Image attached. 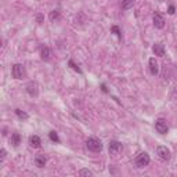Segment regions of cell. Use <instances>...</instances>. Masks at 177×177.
<instances>
[{
	"instance_id": "cell-15",
	"label": "cell",
	"mask_w": 177,
	"mask_h": 177,
	"mask_svg": "<svg viewBox=\"0 0 177 177\" xmlns=\"http://www.w3.org/2000/svg\"><path fill=\"white\" fill-rule=\"evenodd\" d=\"M133 3H134V0H121V6L122 8H125V10H129L133 7Z\"/></svg>"
},
{
	"instance_id": "cell-7",
	"label": "cell",
	"mask_w": 177,
	"mask_h": 177,
	"mask_svg": "<svg viewBox=\"0 0 177 177\" xmlns=\"http://www.w3.org/2000/svg\"><path fill=\"white\" fill-rule=\"evenodd\" d=\"M25 88H26V93L29 95H32V97H36L39 94V86H37L36 82H29Z\"/></svg>"
},
{
	"instance_id": "cell-24",
	"label": "cell",
	"mask_w": 177,
	"mask_h": 177,
	"mask_svg": "<svg viewBox=\"0 0 177 177\" xmlns=\"http://www.w3.org/2000/svg\"><path fill=\"white\" fill-rule=\"evenodd\" d=\"M42 20H43V17L42 15H37V21H39V22H42Z\"/></svg>"
},
{
	"instance_id": "cell-10",
	"label": "cell",
	"mask_w": 177,
	"mask_h": 177,
	"mask_svg": "<svg viewBox=\"0 0 177 177\" xmlns=\"http://www.w3.org/2000/svg\"><path fill=\"white\" fill-rule=\"evenodd\" d=\"M152 50H154L155 56H159V57H163L165 56V47L162 43H155L154 47H152Z\"/></svg>"
},
{
	"instance_id": "cell-22",
	"label": "cell",
	"mask_w": 177,
	"mask_h": 177,
	"mask_svg": "<svg viewBox=\"0 0 177 177\" xmlns=\"http://www.w3.org/2000/svg\"><path fill=\"white\" fill-rule=\"evenodd\" d=\"M0 156H2V159L6 158V150H2V151H0Z\"/></svg>"
},
{
	"instance_id": "cell-6",
	"label": "cell",
	"mask_w": 177,
	"mask_h": 177,
	"mask_svg": "<svg viewBox=\"0 0 177 177\" xmlns=\"http://www.w3.org/2000/svg\"><path fill=\"white\" fill-rule=\"evenodd\" d=\"M156 155L161 158L162 161H169L170 159V151H169V148L163 147V145H159L156 148Z\"/></svg>"
},
{
	"instance_id": "cell-3",
	"label": "cell",
	"mask_w": 177,
	"mask_h": 177,
	"mask_svg": "<svg viewBox=\"0 0 177 177\" xmlns=\"http://www.w3.org/2000/svg\"><path fill=\"white\" fill-rule=\"evenodd\" d=\"M108 148H109V154H111L112 156H118L122 152V150H123V145H122L119 141H111Z\"/></svg>"
},
{
	"instance_id": "cell-14",
	"label": "cell",
	"mask_w": 177,
	"mask_h": 177,
	"mask_svg": "<svg viewBox=\"0 0 177 177\" xmlns=\"http://www.w3.org/2000/svg\"><path fill=\"white\" fill-rule=\"evenodd\" d=\"M10 143L14 145V147H18L21 144V136L18 133H13L11 134V138H10Z\"/></svg>"
},
{
	"instance_id": "cell-1",
	"label": "cell",
	"mask_w": 177,
	"mask_h": 177,
	"mask_svg": "<svg viewBox=\"0 0 177 177\" xmlns=\"http://www.w3.org/2000/svg\"><path fill=\"white\" fill-rule=\"evenodd\" d=\"M86 147H87L88 151L92 152H100L102 150V143L95 137H90L86 141Z\"/></svg>"
},
{
	"instance_id": "cell-23",
	"label": "cell",
	"mask_w": 177,
	"mask_h": 177,
	"mask_svg": "<svg viewBox=\"0 0 177 177\" xmlns=\"http://www.w3.org/2000/svg\"><path fill=\"white\" fill-rule=\"evenodd\" d=\"M169 14H174V6H170L169 7V11H167Z\"/></svg>"
},
{
	"instance_id": "cell-13",
	"label": "cell",
	"mask_w": 177,
	"mask_h": 177,
	"mask_svg": "<svg viewBox=\"0 0 177 177\" xmlns=\"http://www.w3.org/2000/svg\"><path fill=\"white\" fill-rule=\"evenodd\" d=\"M29 144H31V147H33V148H39L40 144H42V141H40V138L37 137V136H31Z\"/></svg>"
},
{
	"instance_id": "cell-21",
	"label": "cell",
	"mask_w": 177,
	"mask_h": 177,
	"mask_svg": "<svg viewBox=\"0 0 177 177\" xmlns=\"http://www.w3.org/2000/svg\"><path fill=\"white\" fill-rule=\"evenodd\" d=\"M111 29H112V32H115V33H116V35H118V37H122V33H121V29H119L118 26H112Z\"/></svg>"
},
{
	"instance_id": "cell-11",
	"label": "cell",
	"mask_w": 177,
	"mask_h": 177,
	"mask_svg": "<svg viewBox=\"0 0 177 177\" xmlns=\"http://www.w3.org/2000/svg\"><path fill=\"white\" fill-rule=\"evenodd\" d=\"M35 162H36V166L37 167H44L47 163V158L46 155H43V154H39L36 156V159H35Z\"/></svg>"
},
{
	"instance_id": "cell-5",
	"label": "cell",
	"mask_w": 177,
	"mask_h": 177,
	"mask_svg": "<svg viewBox=\"0 0 177 177\" xmlns=\"http://www.w3.org/2000/svg\"><path fill=\"white\" fill-rule=\"evenodd\" d=\"M155 129H156L158 133H161V134H166L169 127H167V123L163 118H159L156 122H155Z\"/></svg>"
},
{
	"instance_id": "cell-4",
	"label": "cell",
	"mask_w": 177,
	"mask_h": 177,
	"mask_svg": "<svg viewBox=\"0 0 177 177\" xmlns=\"http://www.w3.org/2000/svg\"><path fill=\"white\" fill-rule=\"evenodd\" d=\"M11 73H13V76L15 79H22L25 76V68H24L22 64H14Z\"/></svg>"
},
{
	"instance_id": "cell-12",
	"label": "cell",
	"mask_w": 177,
	"mask_h": 177,
	"mask_svg": "<svg viewBox=\"0 0 177 177\" xmlns=\"http://www.w3.org/2000/svg\"><path fill=\"white\" fill-rule=\"evenodd\" d=\"M150 71H151L152 75H158V72H159V66H158L155 58H150Z\"/></svg>"
},
{
	"instance_id": "cell-2",
	"label": "cell",
	"mask_w": 177,
	"mask_h": 177,
	"mask_svg": "<svg viewBox=\"0 0 177 177\" xmlns=\"http://www.w3.org/2000/svg\"><path fill=\"white\" fill-rule=\"evenodd\" d=\"M136 165L138 167H144V166H148L150 165V155L147 152H141V154L137 155L136 158Z\"/></svg>"
},
{
	"instance_id": "cell-18",
	"label": "cell",
	"mask_w": 177,
	"mask_h": 177,
	"mask_svg": "<svg viewBox=\"0 0 177 177\" xmlns=\"http://www.w3.org/2000/svg\"><path fill=\"white\" fill-rule=\"evenodd\" d=\"M49 137H50V140L54 141V143H60V137H58V134H57L56 131H50Z\"/></svg>"
},
{
	"instance_id": "cell-17",
	"label": "cell",
	"mask_w": 177,
	"mask_h": 177,
	"mask_svg": "<svg viewBox=\"0 0 177 177\" xmlns=\"http://www.w3.org/2000/svg\"><path fill=\"white\" fill-rule=\"evenodd\" d=\"M15 114H17V116H18V118L24 119V121H26V119L29 118V116H28V114H26V112H24V111H21V109H15Z\"/></svg>"
},
{
	"instance_id": "cell-20",
	"label": "cell",
	"mask_w": 177,
	"mask_h": 177,
	"mask_svg": "<svg viewBox=\"0 0 177 177\" xmlns=\"http://www.w3.org/2000/svg\"><path fill=\"white\" fill-rule=\"evenodd\" d=\"M69 65L72 66V68H73V69H75L76 72H79V73H82V69L79 68V66H78V65H75V63H73L72 60H71V61H69Z\"/></svg>"
},
{
	"instance_id": "cell-9",
	"label": "cell",
	"mask_w": 177,
	"mask_h": 177,
	"mask_svg": "<svg viewBox=\"0 0 177 177\" xmlns=\"http://www.w3.org/2000/svg\"><path fill=\"white\" fill-rule=\"evenodd\" d=\"M40 57L44 61H49L51 58V51H50V49L47 46H42V49H40Z\"/></svg>"
},
{
	"instance_id": "cell-16",
	"label": "cell",
	"mask_w": 177,
	"mask_h": 177,
	"mask_svg": "<svg viewBox=\"0 0 177 177\" xmlns=\"http://www.w3.org/2000/svg\"><path fill=\"white\" fill-rule=\"evenodd\" d=\"M49 18H50V21H51V22H54V21H57V20H58V18H60V11H58V10H53L51 13H50Z\"/></svg>"
},
{
	"instance_id": "cell-8",
	"label": "cell",
	"mask_w": 177,
	"mask_h": 177,
	"mask_svg": "<svg viewBox=\"0 0 177 177\" xmlns=\"http://www.w3.org/2000/svg\"><path fill=\"white\" fill-rule=\"evenodd\" d=\"M152 21H154L155 28H158V29H162V28L165 26V20H163V17H162L159 13H155L154 14V17H152Z\"/></svg>"
},
{
	"instance_id": "cell-19",
	"label": "cell",
	"mask_w": 177,
	"mask_h": 177,
	"mask_svg": "<svg viewBox=\"0 0 177 177\" xmlns=\"http://www.w3.org/2000/svg\"><path fill=\"white\" fill-rule=\"evenodd\" d=\"M79 176H93V173L90 170H87V169H83V170L79 172Z\"/></svg>"
}]
</instances>
